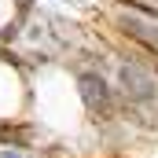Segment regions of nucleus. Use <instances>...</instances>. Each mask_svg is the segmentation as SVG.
Returning a JSON list of instances; mask_svg holds the SVG:
<instances>
[{
  "label": "nucleus",
  "instance_id": "nucleus-1",
  "mask_svg": "<svg viewBox=\"0 0 158 158\" xmlns=\"http://www.w3.org/2000/svg\"><path fill=\"white\" fill-rule=\"evenodd\" d=\"M118 85L121 96L132 103V107H155L158 103V77L151 70L129 63V66H118Z\"/></svg>",
  "mask_w": 158,
  "mask_h": 158
},
{
  "label": "nucleus",
  "instance_id": "nucleus-2",
  "mask_svg": "<svg viewBox=\"0 0 158 158\" xmlns=\"http://www.w3.org/2000/svg\"><path fill=\"white\" fill-rule=\"evenodd\" d=\"M77 85H81V99H85V107H88L92 114H99V118H110V110H114V96H110L107 81L99 77V74H81Z\"/></svg>",
  "mask_w": 158,
  "mask_h": 158
},
{
  "label": "nucleus",
  "instance_id": "nucleus-3",
  "mask_svg": "<svg viewBox=\"0 0 158 158\" xmlns=\"http://www.w3.org/2000/svg\"><path fill=\"white\" fill-rule=\"evenodd\" d=\"M118 26H121L125 37H132L136 44H143L147 52H155V55H158V22L143 19V15H121Z\"/></svg>",
  "mask_w": 158,
  "mask_h": 158
},
{
  "label": "nucleus",
  "instance_id": "nucleus-4",
  "mask_svg": "<svg viewBox=\"0 0 158 158\" xmlns=\"http://www.w3.org/2000/svg\"><path fill=\"white\" fill-rule=\"evenodd\" d=\"M0 158H19V155H15V151H0Z\"/></svg>",
  "mask_w": 158,
  "mask_h": 158
}]
</instances>
